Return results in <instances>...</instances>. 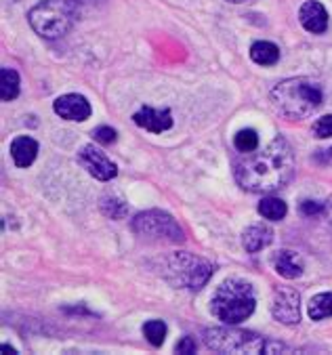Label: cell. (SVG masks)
<instances>
[{"mask_svg": "<svg viewBox=\"0 0 332 355\" xmlns=\"http://www.w3.org/2000/svg\"><path fill=\"white\" fill-rule=\"evenodd\" d=\"M330 156H332V150H330Z\"/></svg>", "mask_w": 332, "mask_h": 355, "instance_id": "30", "label": "cell"}, {"mask_svg": "<svg viewBox=\"0 0 332 355\" xmlns=\"http://www.w3.org/2000/svg\"><path fill=\"white\" fill-rule=\"evenodd\" d=\"M38 156V144L32 139V137H17L13 139V144H11V158L15 162V166L19 168H28Z\"/></svg>", "mask_w": 332, "mask_h": 355, "instance_id": "14", "label": "cell"}, {"mask_svg": "<svg viewBox=\"0 0 332 355\" xmlns=\"http://www.w3.org/2000/svg\"><path fill=\"white\" fill-rule=\"evenodd\" d=\"M177 353H185V355L195 353V340H193L191 336H183V338L177 343Z\"/></svg>", "mask_w": 332, "mask_h": 355, "instance_id": "26", "label": "cell"}, {"mask_svg": "<svg viewBox=\"0 0 332 355\" xmlns=\"http://www.w3.org/2000/svg\"><path fill=\"white\" fill-rule=\"evenodd\" d=\"M265 351H268V353H278V351H288V347L274 340V343H265Z\"/></svg>", "mask_w": 332, "mask_h": 355, "instance_id": "27", "label": "cell"}, {"mask_svg": "<svg viewBox=\"0 0 332 355\" xmlns=\"http://www.w3.org/2000/svg\"><path fill=\"white\" fill-rule=\"evenodd\" d=\"M274 267L282 277L295 279L303 273V259L292 250H280L274 254Z\"/></svg>", "mask_w": 332, "mask_h": 355, "instance_id": "15", "label": "cell"}, {"mask_svg": "<svg viewBox=\"0 0 332 355\" xmlns=\"http://www.w3.org/2000/svg\"><path fill=\"white\" fill-rule=\"evenodd\" d=\"M295 173V152L284 137H276L263 150L246 152L234 164L238 185L250 193H270L284 187Z\"/></svg>", "mask_w": 332, "mask_h": 355, "instance_id": "1", "label": "cell"}, {"mask_svg": "<svg viewBox=\"0 0 332 355\" xmlns=\"http://www.w3.org/2000/svg\"><path fill=\"white\" fill-rule=\"evenodd\" d=\"M143 334L146 338L154 345V347H160L166 338V324L162 320H150L146 326H143Z\"/></svg>", "mask_w": 332, "mask_h": 355, "instance_id": "22", "label": "cell"}, {"mask_svg": "<svg viewBox=\"0 0 332 355\" xmlns=\"http://www.w3.org/2000/svg\"><path fill=\"white\" fill-rule=\"evenodd\" d=\"M213 265L200 257H193L189 252H175L164 267V277L173 284L175 288H189L198 291L213 275Z\"/></svg>", "mask_w": 332, "mask_h": 355, "instance_id": "5", "label": "cell"}, {"mask_svg": "<svg viewBox=\"0 0 332 355\" xmlns=\"http://www.w3.org/2000/svg\"><path fill=\"white\" fill-rule=\"evenodd\" d=\"M324 206H326L324 212H326V217H328V221H330V225H332V198H328Z\"/></svg>", "mask_w": 332, "mask_h": 355, "instance_id": "28", "label": "cell"}, {"mask_svg": "<svg viewBox=\"0 0 332 355\" xmlns=\"http://www.w3.org/2000/svg\"><path fill=\"white\" fill-rule=\"evenodd\" d=\"M259 212L263 215V219H270V221H282L288 212V206L284 200L280 198H263L259 202Z\"/></svg>", "mask_w": 332, "mask_h": 355, "instance_id": "18", "label": "cell"}, {"mask_svg": "<svg viewBox=\"0 0 332 355\" xmlns=\"http://www.w3.org/2000/svg\"><path fill=\"white\" fill-rule=\"evenodd\" d=\"M130 227L137 236H141L146 240H154V242L179 244V242L185 240L183 230L179 227V223L168 215V212H162V210L139 212V215L132 219Z\"/></svg>", "mask_w": 332, "mask_h": 355, "instance_id": "7", "label": "cell"}, {"mask_svg": "<svg viewBox=\"0 0 332 355\" xmlns=\"http://www.w3.org/2000/svg\"><path fill=\"white\" fill-rule=\"evenodd\" d=\"M313 135H315V137H320V139L332 137V114L322 116V118L313 124Z\"/></svg>", "mask_w": 332, "mask_h": 355, "instance_id": "23", "label": "cell"}, {"mask_svg": "<svg viewBox=\"0 0 332 355\" xmlns=\"http://www.w3.org/2000/svg\"><path fill=\"white\" fill-rule=\"evenodd\" d=\"M19 95V74L11 67L0 69V97L3 101H13Z\"/></svg>", "mask_w": 332, "mask_h": 355, "instance_id": "17", "label": "cell"}, {"mask_svg": "<svg viewBox=\"0 0 332 355\" xmlns=\"http://www.w3.org/2000/svg\"><path fill=\"white\" fill-rule=\"evenodd\" d=\"M234 146H236V150L242 152V154L254 152V150L259 148V135H256V130H252V128L240 130V132L236 135V139H234Z\"/></svg>", "mask_w": 332, "mask_h": 355, "instance_id": "21", "label": "cell"}, {"mask_svg": "<svg viewBox=\"0 0 332 355\" xmlns=\"http://www.w3.org/2000/svg\"><path fill=\"white\" fill-rule=\"evenodd\" d=\"M101 210H103V215L105 217H112V219H122L124 215H126V210H128V206L124 204V200L122 198H110V193L107 196H103L101 198Z\"/></svg>", "mask_w": 332, "mask_h": 355, "instance_id": "20", "label": "cell"}, {"mask_svg": "<svg viewBox=\"0 0 332 355\" xmlns=\"http://www.w3.org/2000/svg\"><path fill=\"white\" fill-rule=\"evenodd\" d=\"M204 345L219 353H261L265 338L250 330L240 328H209L204 330Z\"/></svg>", "mask_w": 332, "mask_h": 355, "instance_id": "6", "label": "cell"}, {"mask_svg": "<svg viewBox=\"0 0 332 355\" xmlns=\"http://www.w3.org/2000/svg\"><path fill=\"white\" fill-rule=\"evenodd\" d=\"M254 291L252 284L246 279H225L221 286L215 291L211 299V311L217 320L236 326L244 320H248L254 311Z\"/></svg>", "mask_w": 332, "mask_h": 355, "instance_id": "3", "label": "cell"}, {"mask_svg": "<svg viewBox=\"0 0 332 355\" xmlns=\"http://www.w3.org/2000/svg\"><path fill=\"white\" fill-rule=\"evenodd\" d=\"M227 3H234V5H242V3H246V0H227Z\"/></svg>", "mask_w": 332, "mask_h": 355, "instance_id": "29", "label": "cell"}, {"mask_svg": "<svg viewBox=\"0 0 332 355\" xmlns=\"http://www.w3.org/2000/svg\"><path fill=\"white\" fill-rule=\"evenodd\" d=\"M322 89L311 78H288L274 87L272 103L288 120H301L322 105Z\"/></svg>", "mask_w": 332, "mask_h": 355, "instance_id": "2", "label": "cell"}, {"mask_svg": "<svg viewBox=\"0 0 332 355\" xmlns=\"http://www.w3.org/2000/svg\"><path fill=\"white\" fill-rule=\"evenodd\" d=\"M272 240H274V230L263 223H254L242 234V246L246 248V252H259L261 248L270 246Z\"/></svg>", "mask_w": 332, "mask_h": 355, "instance_id": "13", "label": "cell"}, {"mask_svg": "<svg viewBox=\"0 0 332 355\" xmlns=\"http://www.w3.org/2000/svg\"><path fill=\"white\" fill-rule=\"evenodd\" d=\"M272 315L282 324H299L301 322V297L297 291L278 286L272 295Z\"/></svg>", "mask_w": 332, "mask_h": 355, "instance_id": "8", "label": "cell"}, {"mask_svg": "<svg viewBox=\"0 0 332 355\" xmlns=\"http://www.w3.org/2000/svg\"><path fill=\"white\" fill-rule=\"evenodd\" d=\"M28 19L38 36L46 40H57L72 30L76 13L68 0H42L30 9Z\"/></svg>", "mask_w": 332, "mask_h": 355, "instance_id": "4", "label": "cell"}, {"mask_svg": "<svg viewBox=\"0 0 332 355\" xmlns=\"http://www.w3.org/2000/svg\"><path fill=\"white\" fill-rule=\"evenodd\" d=\"M93 137H95V141H99V144L110 146V144H114V141H116V130L110 128V126H99V128L93 130Z\"/></svg>", "mask_w": 332, "mask_h": 355, "instance_id": "24", "label": "cell"}, {"mask_svg": "<svg viewBox=\"0 0 332 355\" xmlns=\"http://www.w3.org/2000/svg\"><path fill=\"white\" fill-rule=\"evenodd\" d=\"M78 164L87 168L89 175H93L99 181H112L118 175L116 164L95 146H85L78 152Z\"/></svg>", "mask_w": 332, "mask_h": 355, "instance_id": "9", "label": "cell"}, {"mask_svg": "<svg viewBox=\"0 0 332 355\" xmlns=\"http://www.w3.org/2000/svg\"><path fill=\"white\" fill-rule=\"evenodd\" d=\"M309 318L320 322L324 318H330L332 315V293H322V295H315L311 301H309V309H307Z\"/></svg>", "mask_w": 332, "mask_h": 355, "instance_id": "19", "label": "cell"}, {"mask_svg": "<svg viewBox=\"0 0 332 355\" xmlns=\"http://www.w3.org/2000/svg\"><path fill=\"white\" fill-rule=\"evenodd\" d=\"M301 26L311 34H324L328 30V13L317 0H307L299 11Z\"/></svg>", "mask_w": 332, "mask_h": 355, "instance_id": "12", "label": "cell"}, {"mask_svg": "<svg viewBox=\"0 0 332 355\" xmlns=\"http://www.w3.org/2000/svg\"><path fill=\"white\" fill-rule=\"evenodd\" d=\"M324 204L322 202H313V200H305L303 204H301V212L305 217H317V215H322L324 212Z\"/></svg>", "mask_w": 332, "mask_h": 355, "instance_id": "25", "label": "cell"}, {"mask_svg": "<svg viewBox=\"0 0 332 355\" xmlns=\"http://www.w3.org/2000/svg\"><path fill=\"white\" fill-rule=\"evenodd\" d=\"M53 110L57 116H61L63 120H74V122H82L91 116V103L82 97V95H76V93H70V95H61L55 99L53 103Z\"/></svg>", "mask_w": 332, "mask_h": 355, "instance_id": "10", "label": "cell"}, {"mask_svg": "<svg viewBox=\"0 0 332 355\" xmlns=\"http://www.w3.org/2000/svg\"><path fill=\"white\" fill-rule=\"evenodd\" d=\"M132 120H135L137 126L150 130V132H164L173 126V114L171 110H154L150 105L141 107L135 116H132Z\"/></svg>", "mask_w": 332, "mask_h": 355, "instance_id": "11", "label": "cell"}, {"mask_svg": "<svg viewBox=\"0 0 332 355\" xmlns=\"http://www.w3.org/2000/svg\"><path fill=\"white\" fill-rule=\"evenodd\" d=\"M250 59L259 65H274L280 59V49L274 42L259 40L250 46Z\"/></svg>", "mask_w": 332, "mask_h": 355, "instance_id": "16", "label": "cell"}]
</instances>
